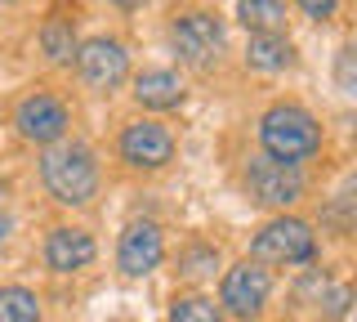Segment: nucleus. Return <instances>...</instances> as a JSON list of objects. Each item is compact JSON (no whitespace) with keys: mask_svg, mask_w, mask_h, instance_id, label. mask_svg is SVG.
Wrapping results in <instances>:
<instances>
[{"mask_svg":"<svg viewBox=\"0 0 357 322\" xmlns=\"http://www.w3.org/2000/svg\"><path fill=\"white\" fill-rule=\"evenodd\" d=\"M304 14L308 18H331L335 5H331V0H304Z\"/></svg>","mask_w":357,"mask_h":322,"instance_id":"obj_21","label":"nucleus"},{"mask_svg":"<svg viewBox=\"0 0 357 322\" xmlns=\"http://www.w3.org/2000/svg\"><path fill=\"white\" fill-rule=\"evenodd\" d=\"M268 291H273V277H268V269H259L250 260L223 273V309L232 318H255L264 309Z\"/></svg>","mask_w":357,"mask_h":322,"instance_id":"obj_5","label":"nucleus"},{"mask_svg":"<svg viewBox=\"0 0 357 322\" xmlns=\"http://www.w3.org/2000/svg\"><path fill=\"white\" fill-rule=\"evenodd\" d=\"M14 126H18V135L31 139V143H54V139H63V130H67V108L54 94L36 90L18 103Z\"/></svg>","mask_w":357,"mask_h":322,"instance_id":"obj_7","label":"nucleus"},{"mask_svg":"<svg viewBox=\"0 0 357 322\" xmlns=\"http://www.w3.org/2000/svg\"><path fill=\"white\" fill-rule=\"evenodd\" d=\"M76 63H81V76L94 90H116L126 81V68H130V54L121 41H107V36H94L76 50Z\"/></svg>","mask_w":357,"mask_h":322,"instance_id":"obj_6","label":"nucleus"},{"mask_svg":"<svg viewBox=\"0 0 357 322\" xmlns=\"http://www.w3.org/2000/svg\"><path fill=\"white\" fill-rule=\"evenodd\" d=\"M40 45H45V54H50L54 63H67L76 54V31H72V23H67V18H50L45 31H40Z\"/></svg>","mask_w":357,"mask_h":322,"instance_id":"obj_16","label":"nucleus"},{"mask_svg":"<svg viewBox=\"0 0 357 322\" xmlns=\"http://www.w3.org/2000/svg\"><path fill=\"white\" fill-rule=\"evenodd\" d=\"M121 157L130 166H139V170H156V166H165L174 157V139L161 121H134L121 135Z\"/></svg>","mask_w":357,"mask_h":322,"instance_id":"obj_8","label":"nucleus"},{"mask_svg":"<svg viewBox=\"0 0 357 322\" xmlns=\"http://www.w3.org/2000/svg\"><path fill=\"white\" fill-rule=\"evenodd\" d=\"M250 251L264 264H304L317 251V237H312V228L304 219H273V224H264L255 233Z\"/></svg>","mask_w":357,"mask_h":322,"instance_id":"obj_3","label":"nucleus"},{"mask_svg":"<svg viewBox=\"0 0 357 322\" xmlns=\"http://www.w3.org/2000/svg\"><path fill=\"white\" fill-rule=\"evenodd\" d=\"M94 260V237L85 228H54L45 242V264L54 273H76Z\"/></svg>","mask_w":357,"mask_h":322,"instance_id":"obj_11","label":"nucleus"},{"mask_svg":"<svg viewBox=\"0 0 357 322\" xmlns=\"http://www.w3.org/2000/svg\"><path fill=\"white\" fill-rule=\"evenodd\" d=\"M245 188H250V197H259L264 206H290L304 193V175L286 161L250 157V166H245Z\"/></svg>","mask_w":357,"mask_h":322,"instance_id":"obj_4","label":"nucleus"},{"mask_svg":"<svg viewBox=\"0 0 357 322\" xmlns=\"http://www.w3.org/2000/svg\"><path fill=\"white\" fill-rule=\"evenodd\" d=\"M259 143H264V157L295 166V161H304L321 148V130L304 108L277 103V108H268L264 121H259Z\"/></svg>","mask_w":357,"mask_h":322,"instance_id":"obj_1","label":"nucleus"},{"mask_svg":"<svg viewBox=\"0 0 357 322\" xmlns=\"http://www.w3.org/2000/svg\"><path fill=\"white\" fill-rule=\"evenodd\" d=\"M206 269H215V251H197V255H188L183 260V273H206Z\"/></svg>","mask_w":357,"mask_h":322,"instance_id":"obj_19","label":"nucleus"},{"mask_svg":"<svg viewBox=\"0 0 357 322\" xmlns=\"http://www.w3.org/2000/svg\"><path fill=\"white\" fill-rule=\"evenodd\" d=\"M170 322H223V314H219V305H210V300L188 295V300H174Z\"/></svg>","mask_w":357,"mask_h":322,"instance_id":"obj_17","label":"nucleus"},{"mask_svg":"<svg viewBox=\"0 0 357 322\" xmlns=\"http://www.w3.org/2000/svg\"><path fill=\"white\" fill-rule=\"evenodd\" d=\"M340 85H344V90L353 94V45L340 54Z\"/></svg>","mask_w":357,"mask_h":322,"instance_id":"obj_20","label":"nucleus"},{"mask_svg":"<svg viewBox=\"0 0 357 322\" xmlns=\"http://www.w3.org/2000/svg\"><path fill=\"white\" fill-rule=\"evenodd\" d=\"M134 98H139L143 108H174L178 98H183V85H178L174 72H143L139 81H134Z\"/></svg>","mask_w":357,"mask_h":322,"instance_id":"obj_12","label":"nucleus"},{"mask_svg":"<svg viewBox=\"0 0 357 322\" xmlns=\"http://www.w3.org/2000/svg\"><path fill=\"white\" fill-rule=\"evenodd\" d=\"M245 63L259 72H282L295 63V50H290L286 36H250V45H245Z\"/></svg>","mask_w":357,"mask_h":322,"instance_id":"obj_13","label":"nucleus"},{"mask_svg":"<svg viewBox=\"0 0 357 322\" xmlns=\"http://www.w3.org/2000/svg\"><path fill=\"white\" fill-rule=\"evenodd\" d=\"M161 251H165V242H161V228L152 224V219H134V224L121 233V247H116V264H121V273H130V277H143V273H152L156 264H161Z\"/></svg>","mask_w":357,"mask_h":322,"instance_id":"obj_9","label":"nucleus"},{"mask_svg":"<svg viewBox=\"0 0 357 322\" xmlns=\"http://www.w3.org/2000/svg\"><path fill=\"white\" fill-rule=\"evenodd\" d=\"M237 18L245 27H255V36H277V27L286 23V5H277V0H245V5H237Z\"/></svg>","mask_w":357,"mask_h":322,"instance_id":"obj_14","label":"nucleus"},{"mask_svg":"<svg viewBox=\"0 0 357 322\" xmlns=\"http://www.w3.org/2000/svg\"><path fill=\"white\" fill-rule=\"evenodd\" d=\"M321 305H326V309H321V314H326L331 322H340L344 314H349V305H353V291H349V286H331Z\"/></svg>","mask_w":357,"mask_h":322,"instance_id":"obj_18","label":"nucleus"},{"mask_svg":"<svg viewBox=\"0 0 357 322\" xmlns=\"http://www.w3.org/2000/svg\"><path fill=\"white\" fill-rule=\"evenodd\" d=\"M40 175H45V188L63 206L89 202L98 188V166H94V152L85 143H59V148H50L40 161Z\"/></svg>","mask_w":357,"mask_h":322,"instance_id":"obj_2","label":"nucleus"},{"mask_svg":"<svg viewBox=\"0 0 357 322\" xmlns=\"http://www.w3.org/2000/svg\"><path fill=\"white\" fill-rule=\"evenodd\" d=\"M0 322H40V305L27 286H0Z\"/></svg>","mask_w":357,"mask_h":322,"instance_id":"obj_15","label":"nucleus"},{"mask_svg":"<svg viewBox=\"0 0 357 322\" xmlns=\"http://www.w3.org/2000/svg\"><path fill=\"white\" fill-rule=\"evenodd\" d=\"M174 45L178 54H183L188 63H210L215 59V50L223 45V27H219V18L215 14H183L174 23Z\"/></svg>","mask_w":357,"mask_h":322,"instance_id":"obj_10","label":"nucleus"}]
</instances>
